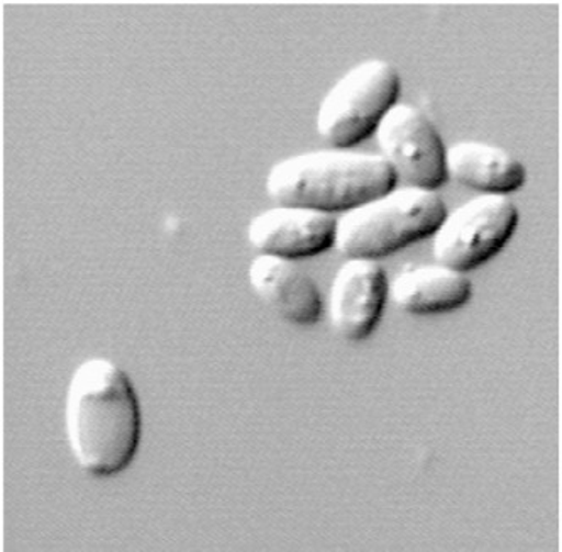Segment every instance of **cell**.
Returning a JSON list of instances; mask_svg holds the SVG:
<instances>
[{"mask_svg": "<svg viewBox=\"0 0 562 552\" xmlns=\"http://www.w3.org/2000/svg\"><path fill=\"white\" fill-rule=\"evenodd\" d=\"M64 429L78 470L92 478L123 473L140 442V405L126 371L109 358L75 367L65 393Z\"/></svg>", "mask_w": 562, "mask_h": 552, "instance_id": "1", "label": "cell"}, {"mask_svg": "<svg viewBox=\"0 0 562 552\" xmlns=\"http://www.w3.org/2000/svg\"><path fill=\"white\" fill-rule=\"evenodd\" d=\"M396 185L378 153L323 148L286 156L271 165L265 192L274 204L342 214Z\"/></svg>", "mask_w": 562, "mask_h": 552, "instance_id": "2", "label": "cell"}, {"mask_svg": "<svg viewBox=\"0 0 562 552\" xmlns=\"http://www.w3.org/2000/svg\"><path fill=\"white\" fill-rule=\"evenodd\" d=\"M446 212L436 190L395 185L336 217L333 249L345 258L380 260L432 236Z\"/></svg>", "mask_w": 562, "mask_h": 552, "instance_id": "3", "label": "cell"}, {"mask_svg": "<svg viewBox=\"0 0 562 552\" xmlns=\"http://www.w3.org/2000/svg\"><path fill=\"white\" fill-rule=\"evenodd\" d=\"M400 89L402 80L390 61H359L318 102L315 131L333 148H355L373 137L381 117L398 102Z\"/></svg>", "mask_w": 562, "mask_h": 552, "instance_id": "4", "label": "cell"}, {"mask_svg": "<svg viewBox=\"0 0 562 552\" xmlns=\"http://www.w3.org/2000/svg\"><path fill=\"white\" fill-rule=\"evenodd\" d=\"M518 226L517 205L510 196L480 193L446 212L434 230L436 263L468 271L485 264L510 241Z\"/></svg>", "mask_w": 562, "mask_h": 552, "instance_id": "5", "label": "cell"}, {"mask_svg": "<svg viewBox=\"0 0 562 552\" xmlns=\"http://www.w3.org/2000/svg\"><path fill=\"white\" fill-rule=\"evenodd\" d=\"M373 137L378 155L390 165L396 182L429 190L448 182L445 142L417 105L396 102L381 117Z\"/></svg>", "mask_w": 562, "mask_h": 552, "instance_id": "6", "label": "cell"}, {"mask_svg": "<svg viewBox=\"0 0 562 552\" xmlns=\"http://www.w3.org/2000/svg\"><path fill=\"white\" fill-rule=\"evenodd\" d=\"M389 301V277L378 260L346 258L327 293L330 330L346 342L370 338Z\"/></svg>", "mask_w": 562, "mask_h": 552, "instance_id": "7", "label": "cell"}, {"mask_svg": "<svg viewBox=\"0 0 562 552\" xmlns=\"http://www.w3.org/2000/svg\"><path fill=\"white\" fill-rule=\"evenodd\" d=\"M336 215L300 205L274 204L252 215L246 238L256 255L305 260L334 248Z\"/></svg>", "mask_w": 562, "mask_h": 552, "instance_id": "8", "label": "cell"}, {"mask_svg": "<svg viewBox=\"0 0 562 552\" xmlns=\"http://www.w3.org/2000/svg\"><path fill=\"white\" fill-rule=\"evenodd\" d=\"M251 292L280 319L295 326H314L323 317L317 283L295 261L256 255L248 267Z\"/></svg>", "mask_w": 562, "mask_h": 552, "instance_id": "9", "label": "cell"}, {"mask_svg": "<svg viewBox=\"0 0 562 552\" xmlns=\"http://www.w3.org/2000/svg\"><path fill=\"white\" fill-rule=\"evenodd\" d=\"M473 297V283L463 271L440 263L408 264L389 280V301L408 315L458 311Z\"/></svg>", "mask_w": 562, "mask_h": 552, "instance_id": "10", "label": "cell"}, {"mask_svg": "<svg viewBox=\"0 0 562 552\" xmlns=\"http://www.w3.org/2000/svg\"><path fill=\"white\" fill-rule=\"evenodd\" d=\"M445 171L446 179L480 193L508 195L527 182V168L510 151L476 139L448 146Z\"/></svg>", "mask_w": 562, "mask_h": 552, "instance_id": "11", "label": "cell"}]
</instances>
